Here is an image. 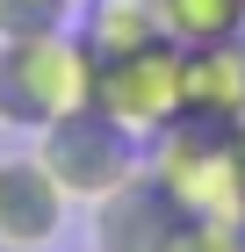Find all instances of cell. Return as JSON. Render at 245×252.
I'll return each mask as SVG.
<instances>
[{
	"label": "cell",
	"instance_id": "6da1fadb",
	"mask_svg": "<svg viewBox=\"0 0 245 252\" xmlns=\"http://www.w3.org/2000/svg\"><path fill=\"white\" fill-rule=\"evenodd\" d=\"M144 180L173 202V216H202V223H238L245 231V158L238 130L202 116H173L166 130L144 137Z\"/></svg>",
	"mask_w": 245,
	"mask_h": 252
},
{
	"label": "cell",
	"instance_id": "7a4b0ae2",
	"mask_svg": "<svg viewBox=\"0 0 245 252\" xmlns=\"http://www.w3.org/2000/svg\"><path fill=\"white\" fill-rule=\"evenodd\" d=\"M87 101H94V51L79 43V29H43V36L0 43V130L36 137Z\"/></svg>",
	"mask_w": 245,
	"mask_h": 252
},
{
	"label": "cell",
	"instance_id": "3957f363",
	"mask_svg": "<svg viewBox=\"0 0 245 252\" xmlns=\"http://www.w3.org/2000/svg\"><path fill=\"white\" fill-rule=\"evenodd\" d=\"M29 152L43 158V173L65 188V202L72 209H94L101 194H115L123 180L144 166V144H137L123 123H108L87 101V108H72V116H58L51 130H36V144Z\"/></svg>",
	"mask_w": 245,
	"mask_h": 252
},
{
	"label": "cell",
	"instance_id": "277c9868",
	"mask_svg": "<svg viewBox=\"0 0 245 252\" xmlns=\"http://www.w3.org/2000/svg\"><path fill=\"white\" fill-rule=\"evenodd\" d=\"M94 108L108 123H123L137 144H144L151 130H166V123L180 116V43L159 36V43H144V51L101 58L94 65Z\"/></svg>",
	"mask_w": 245,
	"mask_h": 252
},
{
	"label": "cell",
	"instance_id": "5b68a950",
	"mask_svg": "<svg viewBox=\"0 0 245 252\" xmlns=\"http://www.w3.org/2000/svg\"><path fill=\"white\" fill-rule=\"evenodd\" d=\"M65 188L43 173L36 152H7L0 158V252H51L65 238Z\"/></svg>",
	"mask_w": 245,
	"mask_h": 252
},
{
	"label": "cell",
	"instance_id": "8992f818",
	"mask_svg": "<svg viewBox=\"0 0 245 252\" xmlns=\"http://www.w3.org/2000/svg\"><path fill=\"white\" fill-rule=\"evenodd\" d=\"M180 116L245 123V29L238 36H209V43H180Z\"/></svg>",
	"mask_w": 245,
	"mask_h": 252
},
{
	"label": "cell",
	"instance_id": "52a82bcc",
	"mask_svg": "<svg viewBox=\"0 0 245 252\" xmlns=\"http://www.w3.org/2000/svg\"><path fill=\"white\" fill-rule=\"evenodd\" d=\"M173 223H180V216H173V202L144 180V166H137L115 194H101L94 209H87V238H94V252H159Z\"/></svg>",
	"mask_w": 245,
	"mask_h": 252
},
{
	"label": "cell",
	"instance_id": "ba28073f",
	"mask_svg": "<svg viewBox=\"0 0 245 252\" xmlns=\"http://www.w3.org/2000/svg\"><path fill=\"white\" fill-rule=\"evenodd\" d=\"M72 29L79 43L101 58H123V51H144V43L166 36V22H159V0H79L72 7Z\"/></svg>",
	"mask_w": 245,
	"mask_h": 252
},
{
	"label": "cell",
	"instance_id": "9c48e42d",
	"mask_svg": "<svg viewBox=\"0 0 245 252\" xmlns=\"http://www.w3.org/2000/svg\"><path fill=\"white\" fill-rule=\"evenodd\" d=\"M173 43H209V36H238L245 29V0H159Z\"/></svg>",
	"mask_w": 245,
	"mask_h": 252
},
{
	"label": "cell",
	"instance_id": "30bf717a",
	"mask_svg": "<svg viewBox=\"0 0 245 252\" xmlns=\"http://www.w3.org/2000/svg\"><path fill=\"white\" fill-rule=\"evenodd\" d=\"M43 29H72L65 0H0V43L7 36H43Z\"/></svg>",
	"mask_w": 245,
	"mask_h": 252
},
{
	"label": "cell",
	"instance_id": "8fae6325",
	"mask_svg": "<svg viewBox=\"0 0 245 252\" xmlns=\"http://www.w3.org/2000/svg\"><path fill=\"white\" fill-rule=\"evenodd\" d=\"M159 252H245V231L238 223H202V216H180L166 231Z\"/></svg>",
	"mask_w": 245,
	"mask_h": 252
},
{
	"label": "cell",
	"instance_id": "7c38bea8",
	"mask_svg": "<svg viewBox=\"0 0 245 252\" xmlns=\"http://www.w3.org/2000/svg\"><path fill=\"white\" fill-rule=\"evenodd\" d=\"M238 158H245V123H238Z\"/></svg>",
	"mask_w": 245,
	"mask_h": 252
},
{
	"label": "cell",
	"instance_id": "4fadbf2b",
	"mask_svg": "<svg viewBox=\"0 0 245 252\" xmlns=\"http://www.w3.org/2000/svg\"><path fill=\"white\" fill-rule=\"evenodd\" d=\"M65 7H79V0H65Z\"/></svg>",
	"mask_w": 245,
	"mask_h": 252
}]
</instances>
